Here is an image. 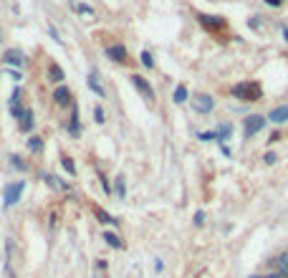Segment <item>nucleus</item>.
<instances>
[{"mask_svg":"<svg viewBox=\"0 0 288 278\" xmlns=\"http://www.w3.org/2000/svg\"><path fill=\"white\" fill-rule=\"evenodd\" d=\"M23 190H26V180L5 185V190H3V207H13L20 200V195H23Z\"/></svg>","mask_w":288,"mask_h":278,"instance_id":"f257e3e1","label":"nucleus"},{"mask_svg":"<svg viewBox=\"0 0 288 278\" xmlns=\"http://www.w3.org/2000/svg\"><path fill=\"white\" fill-rule=\"evenodd\" d=\"M53 104L58 106V109H66V106H74V99H71V89L63 86V83H58L56 91H53Z\"/></svg>","mask_w":288,"mask_h":278,"instance_id":"f03ea898","label":"nucleus"},{"mask_svg":"<svg viewBox=\"0 0 288 278\" xmlns=\"http://www.w3.org/2000/svg\"><path fill=\"white\" fill-rule=\"evenodd\" d=\"M129 79H131V86H134V89H137V91H139V94L147 99V101H154V89L149 86V81H147L144 76H139V74H131Z\"/></svg>","mask_w":288,"mask_h":278,"instance_id":"7ed1b4c3","label":"nucleus"},{"mask_svg":"<svg viewBox=\"0 0 288 278\" xmlns=\"http://www.w3.org/2000/svg\"><path fill=\"white\" fill-rule=\"evenodd\" d=\"M192 109L200 114H210L215 109V99L210 94H197V96H192Z\"/></svg>","mask_w":288,"mask_h":278,"instance_id":"20e7f679","label":"nucleus"},{"mask_svg":"<svg viewBox=\"0 0 288 278\" xmlns=\"http://www.w3.org/2000/svg\"><path fill=\"white\" fill-rule=\"evenodd\" d=\"M104 53H106L109 61H114V63H126L129 61V53H126V48L122 43H109L104 48Z\"/></svg>","mask_w":288,"mask_h":278,"instance_id":"39448f33","label":"nucleus"},{"mask_svg":"<svg viewBox=\"0 0 288 278\" xmlns=\"http://www.w3.org/2000/svg\"><path fill=\"white\" fill-rule=\"evenodd\" d=\"M265 126V117H260V114H253V117H248L246 119V126H243V129H246V137L250 139L253 134H258L260 129Z\"/></svg>","mask_w":288,"mask_h":278,"instance_id":"423d86ee","label":"nucleus"},{"mask_svg":"<svg viewBox=\"0 0 288 278\" xmlns=\"http://www.w3.org/2000/svg\"><path fill=\"white\" fill-rule=\"evenodd\" d=\"M33 126H36V119H33V109H23V114H20L18 119V132H23V134H31L33 132Z\"/></svg>","mask_w":288,"mask_h":278,"instance_id":"0eeeda50","label":"nucleus"},{"mask_svg":"<svg viewBox=\"0 0 288 278\" xmlns=\"http://www.w3.org/2000/svg\"><path fill=\"white\" fill-rule=\"evenodd\" d=\"M3 61L8 63V66H13V69H20V66L26 63V56H23V51H15V48H10V51H5Z\"/></svg>","mask_w":288,"mask_h":278,"instance_id":"6e6552de","label":"nucleus"},{"mask_svg":"<svg viewBox=\"0 0 288 278\" xmlns=\"http://www.w3.org/2000/svg\"><path fill=\"white\" fill-rule=\"evenodd\" d=\"M250 94L258 99V96H260L258 86H250V83H238V86L233 89V96H238V99H243V96H248V99H250ZM250 101H253V99H250Z\"/></svg>","mask_w":288,"mask_h":278,"instance_id":"1a4fd4ad","label":"nucleus"},{"mask_svg":"<svg viewBox=\"0 0 288 278\" xmlns=\"http://www.w3.org/2000/svg\"><path fill=\"white\" fill-rule=\"evenodd\" d=\"M69 134L71 137H81V121H79V106H71V119H69Z\"/></svg>","mask_w":288,"mask_h":278,"instance_id":"9d476101","label":"nucleus"},{"mask_svg":"<svg viewBox=\"0 0 288 278\" xmlns=\"http://www.w3.org/2000/svg\"><path fill=\"white\" fill-rule=\"evenodd\" d=\"M63 79H66L63 69L58 66V63H51V66H48V81H51V83H56V86H58V83H63Z\"/></svg>","mask_w":288,"mask_h":278,"instance_id":"9b49d317","label":"nucleus"},{"mask_svg":"<svg viewBox=\"0 0 288 278\" xmlns=\"http://www.w3.org/2000/svg\"><path fill=\"white\" fill-rule=\"evenodd\" d=\"M268 119H271L273 124H286V121H288V106H276Z\"/></svg>","mask_w":288,"mask_h":278,"instance_id":"f8f14e48","label":"nucleus"},{"mask_svg":"<svg viewBox=\"0 0 288 278\" xmlns=\"http://www.w3.org/2000/svg\"><path fill=\"white\" fill-rule=\"evenodd\" d=\"M101 240H106V245L114 248V250L122 248V238H119L117 233H112V230H104V233H101Z\"/></svg>","mask_w":288,"mask_h":278,"instance_id":"ddd939ff","label":"nucleus"},{"mask_svg":"<svg viewBox=\"0 0 288 278\" xmlns=\"http://www.w3.org/2000/svg\"><path fill=\"white\" fill-rule=\"evenodd\" d=\"M112 190H114V195H117L119 200H124V198H126V180H124L122 175H117V177H114V187H112Z\"/></svg>","mask_w":288,"mask_h":278,"instance_id":"4468645a","label":"nucleus"},{"mask_svg":"<svg viewBox=\"0 0 288 278\" xmlns=\"http://www.w3.org/2000/svg\"><path fill=\"white\" fill-rule=\"evenodd\" d=\"M94 212H96V220H99V223H104V225H119V220H117L114 215H109L104 207H96Z\"/></svg>","mask_w":288,"mask_h":278,"instance_id":"2eb2a0df","label":"nucleus"},{"mask_svg":"<svg viewBox=\"0 0 288 278\" xmlns=\"http://www.w3.org/2000/svg\"><path fill=\"white\" fill-rule=\"evenodd\" d=\"M273 268H276V273L288 276V253H283V255H278V258H273Z\"/></svg>","mask_w":288,"mask_h":278,"instance_id":"dca6fc26","label":"nucleus"},{"mask_svg":"<svg viewBox=\"0 0 288 278\" xmlns=\"http://www.w3.org/2000/svg\"><path fill=\"white\" fill-rule=\"evenodd\" d=\"M86 83H88V89H91V91H94L99 99H104V96H106V94H104V86H101V83L96 81V74H91V76H88V79H86Z\"/></svg>","mask_w":288,"mask_h":278,"instance_id":"f3484780","label":"nucleus"},{"mask_svg":"<svg viewBox=\"0 0 288 278\" xmlns=\"http://www.w3.org/2000/svg\"><path fill=\"white\" fill-rule=\"evenodd\" d=\"M187 99H190V91H187V86H182V83H180V86L174 89V94H172V101L174 104H185Z\"/></svg>","mask_w":288,"mask_h":278,"instance_id":"a211bd4d","label":"nucleus"},{"mask_svg":"<svg viewBox=\"0 0 288 278\" xmlns=\"http://www.w3.org/2000/svg\"><path fill=\"white\" fill-rule=\"evenodd\" d=\"M10 167L18 169V172H28V162L23 157H18V155H10Z\"/></svg>","mask_w":288,"mask_h":278,"instance_id":"6ab92c4d","label":"nucleus"},{"mask_svg":"<svg viewBox=\"0 0 288 278\" xmlns=\"http://www.w3.org/2000/svg\"><path fill=\"white\" fill-rule=\"evenodd\" d=\"M41 149H43V137L31 134L28 137V152H41Z\"/></svg>","mask_w":288,"mask_h":278,"instance_id":"aec40b11","label":"nucleus"},{"mask_svg":"<svg viewBox=\"0 0 288 278\" xmlns=\"http://www.w3.org/2000/svg\"><path fill=\"white\" fill-rule=\"evenodd\" d=\"M200 23L207 26V28H220V26H223V20H217L212 15H200Z\"/></svg>","mask_w":288,"mask_h":278,"instance_id":"412c9836","label":"nucleus"},{"mask_svg":"<svg viewBox=\"0 0 288 278\" xmlns=\"http://www.w3.org/2000/svg\"><path fill=\"white\" fill-rule=\"evenodd\" d=\"M61 164H63V169H66V172H69L71 177L76 175V164H74V159H71V157H63V159H61Z\"/></svg>","mask_w":288,"mask_h":278,"instance_id":"4be33fe9","label":"nucleus"},{"mask_svg":"<svg viewBox=\"0 0 288 278\" xmlns=\"http://www.w3.org/2000/svg\"><path fill=\"white\" fill-rule=\"evenodd\" d=\"M139 58H142V66H144V69H154V58H152V53H149V51H142V56H139Z\"/></svg>","mask_w":288,"mask_h":278,"instance_id":"5701e85b","label":"nucleus"},{"mask_svg":"<svg viewBox=\"0 0 288 278\" xmlns=\"http://www.w3.org/2000/svg\"><path fill=\"white\" fill-rule=\"evenodd\" d=\"M230 132H233V126H230V124H223V126L217 129V139H220V142L228 139V137H230Z\"/></svg>","mask_w":288,"mask_h":278,"instance_id":"b1692460","label":"nucleus"},{"mask_svg":"<svg viewBox=\"0 0 288 278\" xmlns=\"http://www.w3.org/2000/svg\"><path fill=\"white\" fill-rule=\"evenodd\" d=\"M94 121H96V124H104V121H106V114H104L101 106H94Z\"/></svg>","mask_w":288,"mask_h":278,"instance_id":"393cba45","label":"nucleus"},{"mask_svg":"<svg viewBox=\"0 0 288 278\" xmlns=\"http://www.w3.org/2000/svg\"><path fill=\"white\" fill-rule=\"evenodd\" d=\"M20 96H23V91H20V86H15L13 94H10V106H13V104H20Z\"/></svg>","mask_w":288,"mask_h":278,"instance_id":"a878e982","label":"nucleus"},{"mask_svg":"<svg viewBox=\"0 0 288 278\" xmlns=\"http://www.w3.org/2000/svg\"><path fill=\"white\" fill-rule=\"evenodd\" d=\"M203 223H205V212H203V210H197V212H195V225L200 228Z\"/></svg>","mask_w":288,"mask_h":278,"instance_id":"bb28decb","label":"nucleus"},{"mask_svg":"<svg viewBox=\"0 0 288 278\" xmlns=\"http://www.w3.org/2000/svg\"><path fill=\"white\" fill-rule=\"evenodd\" d=\"M200 139H203V142H210V139H217V132H203V134H200Z\"/></svg>","mask_w":288,"mask_h":278,"instance_id":"cd10ccee","label":"nucleus"},{"mask_svg":"<svg viewBox=\"0 0 288 278\" xmlns=\"http://www.w3.org/2000/svg\"><path fill=\"white\" fill-rule=\"evenodd\" d=\"M99 182H101V187H104V192H106V195H109V192H112V187H109V182H106V177H104V175L99 177Z\"/></svg>","mask_w":288,"mask_h":278,"instance_id":"c85d7f7f","label":"nucleus"},{"mask_svg":"<svg viewBox=\"0 0 288 278\" xmlns=\"http://www.w3.org/2000/svg\"><path fill=\"white\" fill-rule=\"evenodd\" d=\"M250 278H286V276H281V273H268V276H250Z\"/></svg>","mask_w":288,"mask_h":278,"instance_id":"c756f323","label":"nucleus"},{"mask_svg":"<svg viewBox=\"0 0 288 278\" xmlns=\"http://www.w3.org/2000/svg\"><path fill=\"white\" fill-rule=\"evenodd\" d=\"M263 159H265V162H268V164H273V162H276V155H273V152H268V155H265Z\"/></svg>","mask_w":288,"mask_h":278,"instance_id":"7c9ffc66","label":"nucleus"},{"mask_svg":"<svg viewBox=\"0 0 288 278\" xmlns=\"http://www.w3.org/2000/svg\"><path fill=\"white\" fill-rule=\"evenodd\" d=\"M162 268H165V263H162V261H160V258H157V261H154V271H157V273H160V271H162Z\"/></svg>","mask_w":288,"mask_h":278,"instance_id":"2f4dec72","label":"nucleus"},{"mask_svg":"<svg viewBox=\"0 0 288 278\" xmlns=\"http://www.w3.org/2000/svg\"><path fill=\"white\" fill-rule=\"evenodd\" d=\"M10 76H13L15 81H20V79H23V74H20V71H10Z\"/></svg>","mask_w":288,"mask_h":278,"instance_id":"473e14b6","label":"nucleus"},{"mask_svg":"<svg viewBox=\"0 0 288 278\" xmlns=\"http://www.w3.org/2000/svg\"><path fill=\"white\" fill-rule=\"evenodd\" d=\"M48 33H51V38H53V40H61V38H58V33H56V28H48Z\"/></svg>","mask_w":288,"mask_h":278,"instance_id":"72a5a7b5","label":"nucleus"},{"mask_svg":"<svg viewBox=\"0 0 288 278\" xmlns=\"http://www.w3.org/2000/svg\"><path fill=\"white\" fill-rule=\"evenodd\" d=\"M268 5H281V0H265Z\"/></svg>","mask_w":288,"mask_h":278,"instance_id":"f704fd0d","label":"nucleus"},{"mask_svg":"<svg viewBox=\"0 0 288 278\" xmlns=\"http://www.w3.org/2000/svg\"><path fill=\"white\" fill-rule=\"evenodd\" d=\"M0 40H3V38H0Z\"/></svg>","mask_w":288,"mask_h":278,"instance_id":"c9c22d12","label":"nucleus"}]
</instances>
